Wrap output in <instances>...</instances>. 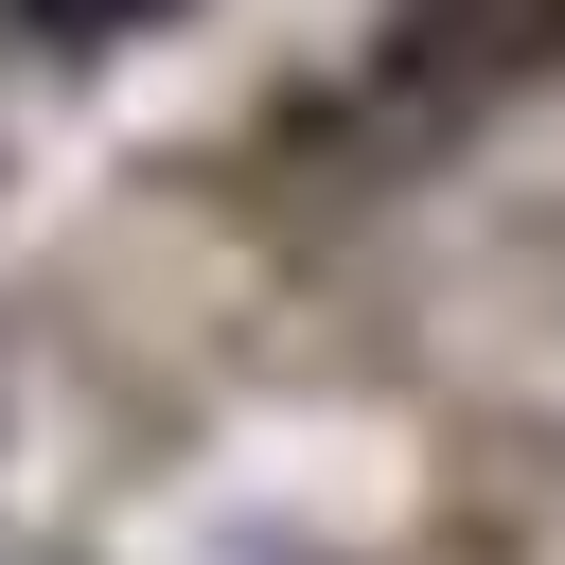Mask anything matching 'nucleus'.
I'll return each instance as SVG.
<instances>
[{"label": "nucleus", "instance_id": "1", "mask_svg": "<svg viewBox=\"0 0 565 565\" xmlns=\"http://www.w3.org/2000/svg\"><path fill=\"white\" fill-rule=\"evenodd\" d=\"M18 18H53V35H124V18H159V0H18Z\"/></svg>", "mask_w": 565, "mask_h": 565}]
</instances>
